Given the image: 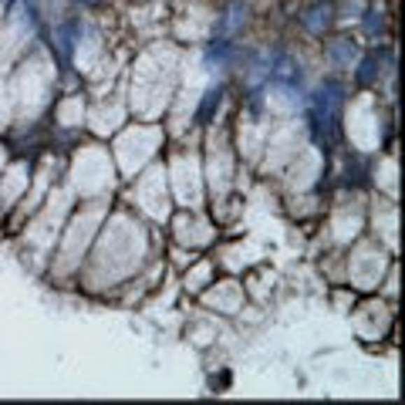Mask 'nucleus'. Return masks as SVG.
Instances as JSON below:
<instances>
[{
  "mask_svg": "<svg viewBox=\"0 0 405 405\" xmlns=\"http://www.w3.org/2000/svg\"><path fill=\"white\" fill-rule=\"evenodd\" d=\"M247 3H230L223 14H220V20H216V38H236L243 27H247Z\"/></svg>",
  "mask_w": 405,
  "mask_h": 405,
  "instance_id": "nucleus-4",
  "label": "nucleus"
},
{
  "mask_svg": "<svg viewBox=\"0 0 405 405\" xmlns=\"http://www.w3.org/2000/svg\"><path fill=\"white\" fill-rule=\"evenodd\" d=\"M348 101V88L338 81V78H325L318 85V92L311 95V132L314 138L325 145V149H334L341 142V112H345Z\"/></svg>",
  "mask_w": 405,
  "mask_h": 405,
  "instance_id": "nucleus-1",
  "label": "nucleus"
},
{
  "mask_svg": "<svg viewBox=\"0 0 405 405\" xmlns=\"http://www.w3.org/2000/svg\"><path fill=\"white\" fill-rule=\"evenodd\" d=\"M236 61V44L230 38H213V44L206 48V64H216V68H230Z\"/></svg>",
  "mask_w": 405,
  "mask_h": 405,
  "instance_id": "nucleus-6",
  "label": "nucleus"
},
{
  "mask_svg": "<svg viewBox=\"0 0 405 405\" xmlns=\"http://www.w3.org/2000/svg\"><path fill=\"white\" fill-rule=\"evenodd\" d=\"M362 27H365L368 38H385V27H388V17L385 10H378V7H365L362 10Z\"/></svg>",
  "mask_w": 405,
  "mask_h": 405,
  "instance_id": "nucleus-9",
  "label": "nucleus"
},
{
  "mask_svg": "<svg viewBox=\"0 0 405 405\" xmlns=\"http://www.w3.org/2000/svg\"><path fill=\"white\" fill-rule=\"evenodd\" d=\"M328 61L334 64V68H351V61H355V55H358V44L351 38H334L328 44Z\"/></svg>",
  "mask_w": 405,
  "mask_h": 405,
  "instance_id": "nucleus-5",
  "label": "nucleus"
},
{
  "mask_svg": "<svg viewBox=\"0 0 405 405\" xmlns=\"http://www.w3.org/2000/svg\"><path fill=\"white\" fill-rule=\"evenodd\" d=\"M395 64V55L388 51V48H375V51H368L365 58L358 61V68H355V81L358 85H375L378 78H382V71L385 68H392Z\"/></svg>",
  "mask_w": 405,
  "mask_h": 405,
  "instance_id": "nucleus-2",
  "label": "nucleus"
},
{
  "mask_svg": "<svg viewBox=\"0 0 405 405\" xmlns=\"http://www.w3.org/2000/svg\"><path fill=\"white\" fill-rule=\"evenodd\" d=\"M331 24H334V3L331 0H314L308 10L301 14V27L314 34V38H325L331 31Z\"/></svg>",
  "mask_w": 405,
  "mask_h": 405,
  "instance_id": "nucleus-3",
  "label": "nucleus"
},
{
  "mask_svg": "<svg viewBox=\"0 0 405 405\" xmlns=\"http://www.w3.org/2000/svg\"><path fill=\"white\" fill-rule=\"evenodd\" d=\"M78 3H81V7H105L108 0H78Z\"/></svg>",
  "mask_w": 405,
  "mask_h": 405,
  "instance_id": "nucleus-10",
  "label": "nucleus"
},
{
  "mask_svg": "<svg viewBox=\"0 0 405 405\" xmlns=\"http://www.w3.org/2000/svg\"><path fill=\"white\" fill-rule=\"evenodd\" d=\"M220 105H223V85H213V88H206V95H203V101H199L196 122H199V125H210L213 115L220 112Z\"/></svg>",
  "mask_w": 405,
  "mask_h": 405,
  "instance_id": "nucleus-7",
  "label": "nucleus"
},
{
  "mask_svg": "<svg viewBox=\"0 0 405 405\" xmlns=\"http://www.w3.org/2000/svg\"><path fill=\"white\" fill-rule=\"evenodd\" d=\"M75 34H78V20H68V24H61L58 31H55V48H58V55L64 64H68L71 55H75Z\"/></svg>",
  "mask_w": 405,
  "mask_h": 405,
  "instance_id": "nucleus-8",
  "label": "nucleus"
}]
</instances>
